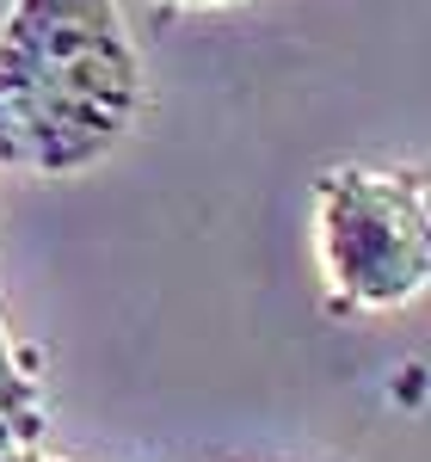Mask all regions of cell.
I'll return each instance as SVG.
<instances>
[{"mask_svg":"<svg viewBox=\"0 0 431 462\" xmlns=\"http://www.w3.org/2000/svg\"><path fill=\"white\" fill-rule=\"evenodd\" d=\"M0 462H56V457H43V450H0Z\"/></svg>","mask_w":431,"mask_h":462,"instance_id":"cell-5","label":"cell"},{"mask_svg":"<svg viewBox=\"0 0 431 462\" xmlns=\"http://www.w3.org/2000/svg\"><path fill=\"white\" fill-rule=\"evenodd\" d=\"M43 431H50V413H43L37 370L0 320V450H43Z\"/></svg>","mask_w":431,"mask_h":462,"instance_id":"cell-3","label":"cell"},{"mask_svg":"<svg viewBox=\"0 0 431 462\" xmlns=\"http://www.w3.org/2000/svg\"><path fill=\"white\" fill-rule=\"evenodd\" d=\"M160 6H185V13H204V6H241V0H160Z\"/></svg>","mask_w":431,"mask_h":462,"instance_id":"cell-4","label":"cell"},{"mask_svg":"<svg viewBox=\"0 0 431 462\" xmlns=\"http://www.w3.org/2000/svg\"><path fill=\"white\" fill-rule=\"evenodd\" d=\"M315 253L326 315L407 309L431 278V210L419 167L339 161L315 173Z\"/></svg>","mask_w":431,"mask_h":462,"instance_id":"cell-2","label":"cell"},{"mask_svg":"<svg viewBox=\"0 0 431 462\" xmlns=\"http://www.w3.org/2000/svg\"><path fill=\"white\" fill-rule=\"evenodd\" d=\"M142 56L117 0H13L0 19V167H99L142 111Z\"/></svg>","mask_w":431,"mask_h":462,"instance_id":"cell-1","label":"cell"}]
</instances>
